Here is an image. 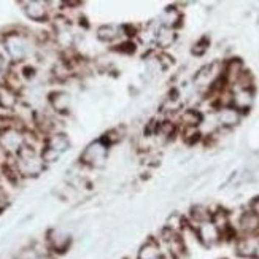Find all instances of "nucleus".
Masks as SVG:
<instances>
[{"instance_id": "nucleus-23", "label": "nucleus", "mask_w": 259, "mask_h": 259, "mask_svg": "<svg viewBox=\"0 0 259 259\" xmlns=\"http://www.w3.org/2000/svg\"><path fill=\"white\" fill-rule=\"evenodd\" d=\"M61 156L62 154H59L58 151H54V150H51V148H48V146H43L41 148V151H40V157H41V161L45 162V164H54V162H58L59 159H61Z\"/></svg>"}, {"instance_id": "nucleus-6", "label": "nucleus", "mask_w": 259, "mask_h": 259, "mask_svg": "<svg viewBox=\"0 0 259 259\" xmlns=\"http://www.w3.org/2000/svg\"><path fill=\"white\" fill-rule=\"evenodd\" d=\"M19 7L24 11V15L33 22H47L50 19V4L41 0H27L19 2Z\"/></svg>"}, {"instance_id": "nucleus-14", "label": "nucleus", "mask_w": 259, "mask_h": 259, "mask_svg": "<svg viewBox=\"0 0 259 259\" xmlns=\"http://www.w3.org/2000/svg\"><path fill=\"white\" fill-rule=\"evenodd\" d=\"M237 229L240 234H259V217L250 208L242 211L237 220Z\"/></svg>"}, {"instance_id": "nucleus-4", "label": "nucleus", "mask_w": 259, "mask_h": 259, "mask_svg": "<svg viewBox=\"0 0 259 259\" xmlns=\"http://www.w3.org/2000/svg\"><path fill=\"white\" fill-rule=\"evenodd\" d=\"M45 242H47L48 248L53 254H62L72 246L73 237H72V232H69L62 226H58V228H51L47 232Z\"/></svg>"}, {"instance_id": "nucleus-2", "label": "nucleus", "mask_w": 259, "mask_h": 259, "mask_svg": "<svg viewBox=\"0 0 259 259\" xmlns=\"http://www.w3.org/2000/svg\"><path fill=\"white\" fill-rule=\"evenodd\" d=\"M4 47L7 50V54L10 61L13 62H22L30 51V43L29 38L21 32H8L2 40Z\"/></svg>"}, {"instance_id": "nucleus-19", "label": "nucleus", "mask_w": 259, "mask_h": 259, "mask_svg": "<svg viewBox=\"0 0 259 259\" xmlns=\"http://www.w3.org/2000/svg\"><path fill=\"white\" fill-rule=\"evenodd\" d=\"M188 226H189L188 218L183 215V213H180V211H172L170 215L165 218V223H164L165 229L172 231L175 234H180V235H182L188 229Z\"/></svg>"}, {"instance_id": "nucleus-27", "label": "nucleus", "mask_w": 259, "mask_h": 259, "mask_svg": "<svg viewBox=\"0 0 259 259\" xmlns=\"http://www.w3.org/2000/svg\"><path fill=\"white\" fill-rule=\"evenodd\" d=\"M35 259H56V256H54L53 253H47V254H40V256H37Z\"/></svg>"}, {"instance_id": "nucleus-24", "label": "nucleus", "mask_w": 259, "mask_h": 259, "mask_svg": "<svg viewBox=\"0 0 259 259\" xmlns=\"http://www.w3.org/2000/svg\"><path fill=\"white\" fill-rule=\"evenodd\" d=\"M208 50V40L207 38H200L199 41H196L193 47H191V54L196 56V58H200L204 56Z\"/></svg>"}, {"instance_id": "nucleus-22", "label": "nucleus", "mask_w": 259, "mask_h": 259, "mask_svg": "<svg viewBox=\"0 0 259 259\" xmlns=\"http://www.w3.org/2000/svg\"><path fill=\"white\" fill-rule=\"evenodd\" d=\"M113 51L119 53V54H124V56H131L134 54L135 51H137V43H135V40H122L119 43H116L113 47Z\"/></svg>"}, {"instance_id": "nucleus-13", "label": "nucleus", "mask_w": 259, "mask_h": 259, "mask_svg": "<svg viewBox=\"0 0 259 259\" xmlns=\"http://www.w3.org/2000/svg\"><path fill=\"white\" fill-rule=\"evenodd\" d=\"M162 245L156 237H150L148 240H145L137 250L135 259H162Z\"/></svg>"}, {"instance_id": "nucleus-7", "label": "nucleus", "mask_w": 259, "mask_h": 259, "mask_svg": "<svg viewBox=\"0 0 259 259\" xmlns=\"http://www.w3.org/2000/svg\"><path fill=\"white\" fill-rule=\"evenodd\" d=\"M259 245V234H239L235 239V254L243 259H253Z\"/></svg>"}, {"instance_id": "nucleus-11", "label": "nucleus", "mask_w": 259, "mask_h": 259, "mask_svg": "<svg viewBox=\"0 0 259 259\" xmlns=\"http://www.w3.org/2000/svg\"><path fill=\"white\" fill-rule=\"evenodd\" d=\"M242 115L237 108H234L232 105L229 107H221L217 111V119H218V126L223 129H234L235 126L240 124Z\"/></svg>"}, {"instance_id": "nucleus-1", "label": "nucleus", "mask_w": 259, "mask_h": 259, "mask_svg": "<svg viewBox=\"0 0 259 259\" xmlns=\"http://www.w3.org/2000/svg\"><path fill=\"white\" fill-rule=\"evenodd\" d=\"M110 146L102 140L97 139L89 143L80 154V164L89 168H104L108 161Z\"/></svg>"}, {"instance_id": "nucleus-21", "label": "nucleus", "mask_w": 259, "mask_h": 259, "mask_svg": "<svg viewBox=\"0 0 259 259\" xmlns=\"http://www.w3.org/2000/svg\"><path fill=\"white\" fill-rule=\"evenodd\" d=\"M102 139L108 146H113V145H116V143H119L122 139H124V129H122L121 126H118V127H113V129H110V131H107L102 137Z\"/></svg>"}, {"instance_id": "nucleus-15", "label": "nucleus", "mask_w": 259, "mask_h": 259, "mask_svg": "<svg viewBox=\"0 0 259 259\" xmlns=\"http://www.w3.org/2000/svg\"><path fill=\"white\" fill-rule=\"evenodd\" d=\"M43 146H48V148L58 151L59 154H64V153H67L70 150L72 142H70L69 135H67V134L56 131V132L50 134L48 137H45V145Z\"/></svg>"}, {"instance_id": "nucleus-28", "label": "nucleus", "mask_w": 259, "mask_h": 259, "mask_svg": "<svg viewBox=\"0 0 259 259\" xmlns=\"http://www.w3.org/2000/svg\"><path fill=\"white\" fill-rule=\"evenodd\" d=\"M253 259H259V245H257V248H256V251H254V257Z\"/></svg>"}, {"instance_id": "nucleus-20", "label": "nucleus", "mask_w": 259, "mask_h": 259, "mask_svg": "<svg viewBox=\"0 0 259 259\" xmlns=\"http://www.w3.org/2000/svg\"><path fill=\"white\" fill-rule=\"evenodd\" d=\"M18 104V93L7 86H0V108L2 110H13Z\"/></svg>"}, {"instance_id": "nucleus-29", "label": "nucleus", "mask_w": 259, "mask_h": 259, "mask_svg": "<svg viewBox=\"0 0 259 259\" xmlns=\"http://www.w3.org/2000/svg\"><path fill=\"white\" fill-rule=\"evenodd\" d=\"M254 154H256V156H257V157H259V150H257V151H256V153H254Z\"/></svg>"}, {"instance_id": "nucleus-18", "label": "nucleus", "mask_w": 259, "mask_h": 259, "mask_svg": "<svg viewBox=\"0 0 259 259\" xmlns=\"http://www.w3.org/2000/svg\"><path fill=\"white\" fill-rule=\"evenodd\" d=\"M211 215H213L211 208H208L204 204H196V205L191 207L189 211H188V221H189L191 226H197V224H200V223L210 221Z\"/></svg>"}, {"instance_id": "nucleus-16", "label": "nucleus", "mask_w": 259, "mask_h": 259, "mask_svg": "<svg viewBox=\"0 0 259 259\" xmlns=\"http://www.w3.org/2000/svg\"><path fill=\"white\" fill-rule=\"evenodd\" d=\"M177 122H178L180 127H196V129H200L202 122H204V115H202L197 108H183L178 113Z\"/></svg>"}, {"instance_id": "nucleus-26", "label": "nucleus", "mask_w": 259, "mask_h": 259, "mask_svg": "<svg viewBox=\"0 0 259 259\" xmlns=\"http://www.w3.org/2000/svg\"><path fill=\"white\" fill-rule=\"evenodd\" d=\"M250 210L254 211L256 215L259 217V196L257 197H253V200L250 202Z\"/></svg>"}, {"instance_id": "nucleus-17", "label": "nucleus", "mask_w": 259, "mask_h": 259, "mask_svg": "<svg viewBox=\"0 0 259 259\" xmlns=\"http://www.w3.org/2000/svg\"><path fill=\"white\" fill-rule=\"evenodd\" d=\"M122 37L121 26L116 24H102L96 30V38L102 43H115Z\"/></svg>"}, {"instance_id": "nucleus-12", "label": "nucleus", "mask_w": 259, "mask_h": 259, "mask_svg": "<svg viewBox=\"0 0 259 259\" xmlns=\"http://www.w3.org/2000/svg\"><path fill=\"white\" fill-rule=\"evenodd\" d=\"M157 19H159L157 21V26L177 30L180 26L183 24V13L178 7L172 5V7H167Z\"/></svg>"}, {"instance_id": "nucleus-25", "label": "nucleus", "mask_w": 259, "mask_h": 259, "mask_svg": "<svg viewBox=\"0 0 259 259\" xmlns=\"http://www.w3.org/2000/svg\"><path fill=\"white\" fill-rule=\"evenodd\" d=\"M199 180V175H188L185 180H182L178 185H177V188H175V191H185V189H188L189 186H193L196 182Z\"/></svg>"}, {"instance_id": "nucleus-9", "label": "nucleus", "mask_w": 259, "mask_h": 259, "mask_svg": "<svg viewBox=\"0 0 259 259\" xmlns=\"http://www.w3.org/2000/svg\"><path fill=\"white\" fill-rule=\"evenodd\" d=\"M48 105L51 110L58 115H67L72 107V96L64 91V89H58L48 94Z\"/></svg>"}, {"instance_id": "nucleus-3", "label": "nucleus", "mask_w": 259, "mask_h": 259, "mask_svg": "<svg viewBox=\"0 0 259 259\" xmlns=\"http://www.w3.org/2000/svg\"><path fill=\"white\" fill-rule=\"evenodd\" d=\"M26 145L24 131L7 126L0 129V148L5 151V154L16 157V154L21 151L22 146Z\"/></svg>"}, {"instance_id": "nucleus-10", "label": "nucleus", "mask_w": 259, "mask_h": 259, "mask_svg": "<svg viewBox=\"0 0 259 259\" xmlns=\"http://www.w3.org/2000/svg\"><path fill=\"white\" fill-rule=\"evenodd\" d=\"M178 33L174 29H167L162 26H157L154 29V38H153V45L156 47L157 51H168L170 50L175 41H177Z\"/></svg>"}, {"instance_id": "nucleus-8", "label": "nucleus", "mask_w": 259, "mask_h": 259, "mask_svg": "<svg viewBox=\"0 0 259 259\" xmlns=\"http://www.w3.org/2000/svg\"><path fill=\"white\" fill-rule=\"evenodd\" d=\"M254 104V88H234L231 89V105L240 113L248 111Z\"/></svg>"}, {"instance_id": "nucleus-5", "label": "nucleus", "mask_w": 259, "mask_h": 259, "mask_svg": "<svg viewBox=\"0 0 259 259\" xmlns=\"http://www.w3.org/2000/svg\"><path fill=\"white\" fill-rule=\"evenodd\" d=\"M193 229L196 234V240L202 246H205V248H211V246L218 245L223 240L221 229L211 220L205 221V223H200L197 226H193Z\"/></svg>"}]
</instances>
